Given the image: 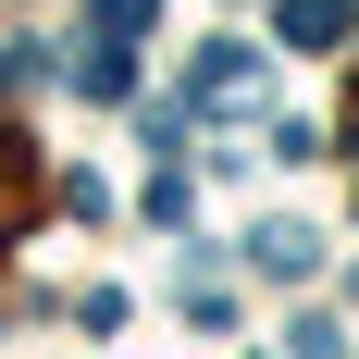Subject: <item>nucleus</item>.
<instances>
[{
    "label": "nucleus",
    "mask_w": 359,
    "mask_h": 359,
    "mask_svg": "<svg viewBox=\"0 0 359 359\" xmlns=\"http://www.w3.org/2000/svg\"><path fill=\"white\" fill-rule=\"evenodd\" d=\"M236 100H260V50L248 37H211V50L186 62V111H236Z\"/></svg>",
    "instance_id": "1"
},
{
    "label": "nucleus",
    "mask_w": 359,
    "mask_h": 359,
    "mask_svg": "<svg viewBox=\"0 0 359 359\" xmlns=\"http://www.w3.org/2000/svg\"><path fill=\"white\" fill-rule=\"evenodd\" d=\"M248 260L273 273V285H297V273H323V236H310V223H260V236H248Z\"/></svg>",
    "instance_id": "2"
},
{
    "label": "nucleus",
    "mask_w": 359,
    "mask_h": 359,
    "mask_svg": "<svg viewBox=\"0 0 359 359\" xmlns=\"http://www.w3.org/2000/svg\"><path fill=\"white\" fill-rule=\"evenodd\" d=\"M74 87H87V100H124V87H137V62H124V37H100V50H74Z\"/></svg>",
    "instance_id": "3"
},
{
    "label": "nucleus",
    "mask_w": 359,
    "mask_h": 359,
    "mask_svg": "<svg viewBox=\"0 0 359 359\" xmlns=\"http://www.w3.org/2000/svg\"><path fill=\"white\" fill-rule=\"evenodd\" d=\"M285 37L297 50H334V37H347V0H285Z\"/></svg>",
    "instance_id": "4"
},
{
    "label": "nucleus",
    "mask_w": 359,
    "mask_h": 359,
    "mask_svg": "<svg viewBox=\"0 0 359 359\" xmlns=\"http://www.w3.org/2000/svg\"><path fill=\"white\" fill-rule=\"evenodd\" d=\"M87 25L100 37H149V0H87Z\"/></svg>",
    "instance_id": "5"
}]
</instances>
